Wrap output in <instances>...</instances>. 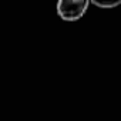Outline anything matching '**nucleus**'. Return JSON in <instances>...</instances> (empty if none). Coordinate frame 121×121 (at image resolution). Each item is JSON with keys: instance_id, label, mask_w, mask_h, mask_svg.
Masks as SVG:
<instances>
[{"instance_id": "nucleus-1", "label": "nucleus", "mask_w": 121, "mask_h": 121, "mask_svg": "<svg viewBox=\"0 0 121 121\" xmlns=\"http://www.w3.org/2000/svg\"><path fill=\"white\" fill-rule=\"evenodd\" d=\"M90 6V0H58L57 14L64 22L80 20Z\"/></svg>"}, {"instance_id": "nucleus-2", "label": "nucleus", "mask_w": 121, "mask_h": 121, "mask_svg": "<svg viewBox=\"0 0 121 121\" xmlns=\"http://www.w3.org/2000/svg\"><path fill=\"white\" fill-rule=\"evenodd\" d=\"M90 3L101 9H114L121 4V0H90Z\"/></svg>"}]
</instances>
